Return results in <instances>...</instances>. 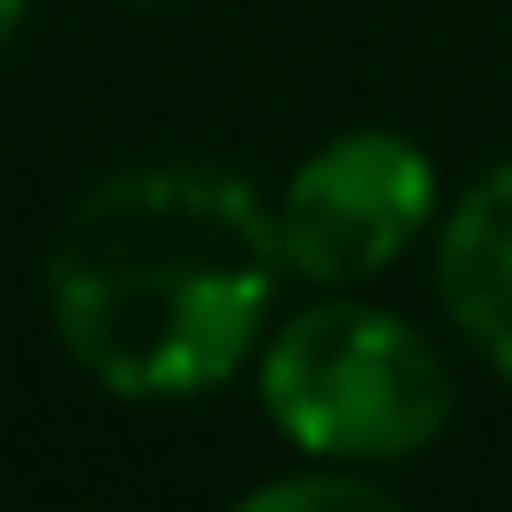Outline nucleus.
Instances as JSON below:
<instances>
[{
    "label": "nucleus",
    "mask_w": 512,
    "mask_h": 512,
    "mask_svg": "<svg viewBox=\"0 0 512 512\" xmlns=\"http://www.w3.org/2000/svg\"><path fill=\"white\" fill-rule=\"evenodd\" d=\"M279 249L287 272L324 294L369 287L437 219V174L400 128H347L317 144L279 189Z\"/></svg>",
    "instance_id": "3"
},
{
    "label": "nucleus",
    "mask_w": 512,
    "mask_h": 512,
    "mask_svg": "<svg viewBox=\"0 0 512 512\" xmlns=\"http://www.w3.org/2000/svg\"><path fill=\"white\" fill-rule=\"evenodd\" d=\"M241 505L249 512H384V505H400V497H392V482H377V467L309 460L294 475H272V482H256V490H241Z\"/></svg>",
    "instance_id": "5"
},
{
    "label": "nucleus",
    "mask_w": 512,
    "mask_h": 512,
    "mask_svg": "<svg viewBox=\"0 0 512 512\" xmlns=\"http://www.w3.org/2000/svg\"><path fill=\"white\" fill-rule=\"evenodd\" d=\"M23 8H31V0H0V46H8V38H16V23H23Z\"/></svg>",
    "instance_id": "6"
},
{
    "label": "nucleus",
    "mask_w": 512,
    "mask_h": 512,
    "mask_svg": "<svg viewBox=\"0 0 512 512\" xmlns=\"http://www.w3.org/2000/svg\"><path fill=\"white\" fill-rule=\"evenodd\" d=\"M437 302L482 369L512 384V159H497L437 226Z\"/></svg>",
    "instance_id": "4"
},
{
    "label": "nucleus",
    "mask_w": 512,
    "mask_h": 512,
    "mask_svg": "<svg viewBox=\"0 0 512 512\" xmlns=\"http://www.w3.org/2000/svg\"><path fill=\"white\" fill-rule=\"evenodd\" d=\"M279 279V211L249 181L151 159L68 204L46 249V317L113 400H204L264 347Z\"/></svg>",
    "instance_id": "1"
},
{
    "label": "nucleus",
    "mask_w": 512,
    "mask_h": 512,
    "mask_svg": "<svg viewBox=\"0 0 512 512\" xmlns=\"http://www.w3.org/2000/svg\"><path fill=\"white\" fill-rule=\"evenodd\" d=\"M256 400L302 460L400 467L445 437L460 392L430 332L347 287L272 324L256 354Z\"/></svg>",
    "instance_id": "2"
}]
</instances>
